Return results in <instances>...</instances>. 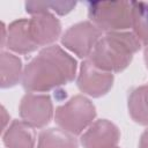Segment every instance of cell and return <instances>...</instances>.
Instances as JSON below:
<instances>
[{"label":"cell","mask_w":148,"mask_h":148,"mask_svg":"<svg viewBox=\"0 0 148 148\" xmlns=\"http://www.w3.org/2000/svg\"><path fill=\"white\" fill-rule=\"evenodd\" d=\"M29 30L34 43L37 46H44L53 43L61 32V25L58 18L50 12L32 15L29 20Z\"/></svg>","instance_id":"cell-9"},{"label":"cell","mask_w":148,"mask_h":148,"mask_svg":"<svg viewBox=\"0 0 148 148\" xmlns=\"http://www.w3.org/2000/svg\"><path fill=\"white\" fill-rule=\"evenodd\" d=\"M37 148H79V143L73 134L52 127L39 133Z\"/></svg>","instance_id":"cell-12"},{"label":"cell","mask_w":148,"mask_h":148,"mask_svg":"<svg viewBox=\"0 0 148 148\" xmlns=\"http://www.w3.org/2000/svg\"><path fill=\"white\" fill-rule=\"evenodd\" d=\"M22 73V64L20 58L9 53V52H1V87H12L15 86L21 76Z\"/></svg>","instance_id":"cell-15"},{"label":"cell","mask_w":148,"mask_h":148,"mask_svg":"<svg viewBox=\"0 0 148 148\" xmlns=\"http://www.w3.org/2000/svg\"><path fill=\"white\" fill-rule=\"evenodd\" d=\"M118 128L106 119L92 123L81 135V145L84 148H113L119 141Z\"/></svg>","instance_id":"cell-8"},{"label":"cell","mask_w":148,"mask_h":148,"mask_svg":"<svg viewBox=\"0 0 148 148\" xmlns=\"http://www.w3.org/2000/svg\"><path fill=\"white\" fill-rule=\"evenodd\" d=\"M141 43L133 32L114 31L103 35L87 58L97 68L112 73L121 72L139 51Z\"/></svg>","instance_id":"cell-2"},{"label":"cell","mask_w":148,"mask_h":148,"mask_svg":"<svg viewBox=\"0 0 148 148\" xmlns=\"http://www.w3.org/2000/svg\"><path fill=\"white\" fill-rule=\"evenodd\" d=\"M75 2H65V1H56V2H49L47 1V7H49V10L52 9L53 12L60 14V15H64V14H67L69 13L74 7H75Z\"/></svg>","instance_id":"cell-16"},{"label":"cell","mask_w":148,"mask_h":148,"mask_svg":"<svg viewBox=\"0 0 148 148\" xmlns=\"http://www.w3.org/2000/svg\"><path fill=\"white\" fill-rule=\"evenodd\" d=\"M95 116L94 104L87 97L76 95L57 108L54 119L61 130L77 135L92 124Z\"/></svg>","instance_id":"cell-4"},{"label":"cell","mask_w":148,"mask_h":148,"mask_svg":"<svg viewBox=\"0 0 148 148\" xmlns=\"http://www.w3.org/2000/svg\"><path fill=\"white\" fill-rule=\"evenodd\" d=\"M88 14L102 32L124 31L131 27L132 8L127 1H101L89 2Z\"/></svg>","instance_id":"cell-3"},{"label":"cell","mask_w":148,"mask_h":148,"mask_svg":"<svg viewBox=\"0 0 148 148\" xmlns=\"http://www.w3.org/2000/svg\"><path fill=\"white\" fill-rule=\"evenodd\" d=\"M133 34L139 39L141 45H148V2L134 1L131 2Z\"/></svg>","instance_id":"cell-14"},{"label":"cell","mask_w":148,"mask_h":148,"mask_svg":"<svg viewBox=\"0 0 148 148\" xmlns=\"http://www.w3.org/2000/svg\"><path fill=\"white\" fill-rule=\"evenodd\" d=\"M113 148H118V147H113Z\"/></svg>","instance_id":"cell-19"},{"label":"cell","mask_w":148,"mask_h":148,"mask_svg":"<svg viewBox=\"0 0 148 148\" xmlns=\"http://www.w3.org/2000/svg\"><path fill=\"white\" fill-rule=\"evenodd\" d=\"M145 61H146V65H147V68H148V46L145 50Z\"/></svg>","instance_id":"cell-18"},{"label":"cell","mask_w":148,"mask_h":148,"mask_svg":"<svg viewBox=\"0 0 148 148\" xmlns=\"http://www.w3.org/2000/svg\"><path fill=\"white\" fill-rule=\"evenodd\" d=\"M101 37L102 31L92 22L84 21L69 27L62 35L61 43L77 57L88 58Z\"/></svg>","instance_id":"cell-5"},{"label":"cell","mask_w":148,"mask_h":148,"mask_svg":"<svg viewBox=\"0 0 148 148\" xmlns=\"http://www.w3.org/2000/svg\"><path fill=\"white\" fill-rule=\"evenodd\" d=\"M76 61L58 45L44 47L24 68L22 86L29 92H44L74 80Z\"/></svg>","instance_id":"cell-1"},{"label":"cell","mask_w":148,"mask_h":148,"mask_svg":"<svg viewBox=\"0 0 148 148\" xmlns=\"http://www.w3.org/2000/svg\"><path fill=\"white\" fill-rule=\"evenodd\" d=\"M7 45L8 49L18 53H29L38 47L31 38L29 30V20L20 18L9 24Z\"/></svg>","instance_id":"cell-10"},{"label":"cell","mask_w":148,"mask_h":148,"mask_svg":"<svg viewBox=\"0 0 148 148\" xmlns=\"http://www.w3.org/2000/svg\"><path fill=\"white\" fill-rule=\"evenodd\" d=\"M3 142L9 148H34V127L23 120H14L7 132L3 133Z\"/></svg>","instance_id":"cell-11"},{"label":"cell","mask_w":148,"mask_h":148,"mask_svg":"<svg viewBox=\"0 0 148 148\" xmlns=\"http://www.w3.org/2000/svg\"><path fill=\"white\" fill-rule=\"evenodd\" d=\"M128 110L132 118L142 125H148V83L136 87L128 96Z\"/></svg>","instance_id":"cell-13"},{"label":"cell","mask_w":148,"mask_h":148,"mask_svg":"<svg viewBox=\"0 0 148 148\" xmlns=\"http://www.w3.org/2000/svg\"><path fill=\"white\" fill-rule=\"evenodd\" d=\"M112 82V73L97 68L88 59L82 62L77 77V87L82 92L92 97L103 96L110 90Z\"/></svg>","instance_id":"cell-7"},{"label":"cell","mask_w":148,"mask_h":148,"mask_svg":"<svg viewBox=\"0 0 148 148\" xmlns=\"http://www.w3.org/2000/svg\"><path fill=\"white\" fill-rule=\"evenodd\" d=\"M139 148H148V128L142 133L141 139H140V143H139Z\"/></svg>","instance_id":"cell-17"},{"label":"cell","mask_w":148,"mask_h":148,"mask_svg":"<svg viewBox=\"0 0 148 148\" xmlns=\"http://www.w3.org/2000/svg\"><path fill=\"white\" fill-rule=\"evenodd\" d=\"M20 114L23 121L32 127H43L47 125L53 114L50 96L28 92L21 101Z\"/></svg>","instance_id":"cell-6"}]
</instances>
